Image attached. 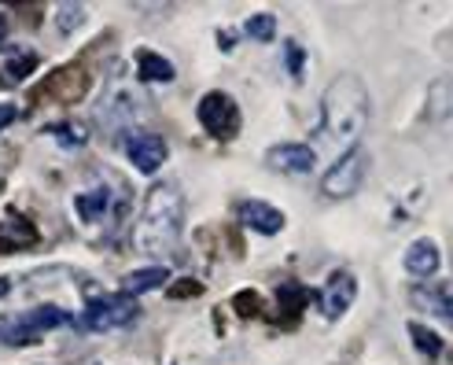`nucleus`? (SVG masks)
<instances>
[{
	"instance_id": "22",
	"label": "nucleus",
	"mask_w": 453,
	"mask_h": 365,
	"mask_svg": "<svg viewBox=\"0 0 453 365\" xmlns=\"http://www.w3.org/2000/svg\"><path fill=\"white\" fill-rule=\"evenodd\" d=\"M288 66H291V71H303V49H299L296 41L288 44Z\"/></svg>"
},
{
	"instance_id": "8",
	"label": "nucleus",
	"mask_w": 453,
	"mask_h": 365,
	"mask_svg": "<svg viewBox=\"0 0 453 365\" xmlns=\"http://www.w3.org/2000/svg\"><path fill=\"white\" fill-rule=\"evenodd\" d=\"M354 299H357V281H354V273L339 269V273H332L328 284H325V291H321V314L328 317V322H339V317L350 310Z\"/></svg>"
},
{
	"instance_id": "10",
	"label": "nucleus",
	"mask_w": 453,
	"mask_h": 365,
	"mask_svg": "<svg viewBox=\"0 0 453 365\" xmlns=\"http://www.w3.org/2000/svg\"><path fill=\"white\" fill-rule=\"evenodd\" d=\"M240 221L247 225V229L262 233V237H273V233L284 229V214L277 207H269V203H258V199L240 203Z\"/></svg>"
},
{
	"instance_id": "24",
	"label": "nucleus",
	"mask_w": 453,
	"mask_h": 365,
	"mask_svg": "<svg viewBox=\"0 0 453 365\" xmlns=\"http://www.w3.org/2000/svg\"><path fill=\"white\" fill-rule=\"evenodd\" d=\"M196 291H199V284H192V281H185V284L173 288V295H196Z\"/></svg>"
},
{
	"instance_id": "2",
	"label": "nucleus",
	"mask_w": 453,
	"mask_h": 365,
	"mask_svg": "<svg viewBox=\"0 0 453 365\" xmlns=\"http://www.w3.org/2000/svg\"><path fill=\"white\" fill-rule=\"evenodd\" d=\"M180 218H185L180 192L173 185H155L144 199L137 229H133V247H137L141 255H155V259L170 255L180 237Z\"/></svg>"
},
{
	"instance_id": "14",
	"label": "nucleus",
	"mask_w": 453,
	"mask_h": 365,
	"mask_svg": "<svg viewBox=\"0 0 453 365\" xmlns=\"http://www.w3.org/2000/svg\"><path fill=\"white\" fill-rule=\"evenodd\" d=\"M74 203H78L81 221H100V218L107 214V207H111V192L100 185V189H93V192H81Z\"/></svg>"
},
{
	"instance_id": "9",
	"label": "nucleus",
	"mask_w": 453,
	"mask_h": 365,
	"mask_svg": "<svg viewBox=\"0 0 453 365\" xmlns=\"http://www.w3.org/2000/svg\"><path fill=\"white\" fill-rule=\"evenodd\" d=\"M265 163L280 174H310L317 167V151L310 144H277L269 148Z\"/></svg>"
},
{
	"instance_id": "20",
	"label": "nucleus",
	"mask_w": 453,
	"mask_h": 365,
	"mask_svg": "<svg viewBox=\"0 0 453 365\" xmlns=\"http://www.w3.org/2000/svg\"><path fill=\"white\" fill-rule=\"evenodd\" d=\"M236 310L247 314V317L258 314V295H255V291H240V295H236Z\"/></svg>"
},
{
	"instance_id": "1",
	"label": "nucleus",
	"mask_w": 453,
	"mask_h": 365,
	"mask_svg": "<svg viewBox=\"0 0 453 365\" xmlns=\"http://www.w3.org/2000/svg\"><path fill=\"white\" fill-rule=\"evenodd\" d=\"M325 122L317 129V144L328 148H350L369 126V93L365 82L357 74H339L328 89H325Z\"/></svg>"
},
{
	"instance_id": "17",
	"label": "nucleus",
	"mask_w": 453,
	"mask_h": 365,
	"mask_svg": "<svg viewBox=\"0 0 453 365\" xmlns=\"http://www.w3.org/2000/svg\"><path fill=\"white\" fill-rule=\"evenodd\" d=\"M34 66H37V56H34L30 49H12V52L4 56V71H8L12 78H27V74H34Z\"/></svg>"
},
{
	"instance_id": "23",
	"label": "nucleus",
	"mask_w": 453,
	"mask_h": 365,
	"mask_svg": "<svg viewBox=\"0 0 453 365\" xmlns=\"http://www.w3.org/2000/svg\"><path fill=\"white\" fill-rule=\"evenodd\" d=\"M12 119H15V107L12 104H0V129H4Z\"/></svg>"
},
{
	"instance_id": "5",
	"label": "nucleus",
	"mask_w": 453,
	"mask_h": 365,
	"mask_svg": "<svg viewBox=\"0 0 453 365\" xmlns=\"http://www.w3.org/2000/svg\"><path fill=\"white\" fill-rule=\"evenodd\" d=\"M199 122L214 141H233L240 133V107L225 93H207L199 100Z\"/></svg>"
},
{
	"instance_id": "16",
	"label": "nucleus",
	"mask_w": 453,
	"mask_h": 365,
	"mask_svg": "<svg viewBox=\"0 0 453 365\" xmlns=\"http://www.w3.org/2000/svg\"><path fill=\"white\" fill-rule=\"evenodd\" d=\"M141 82H173V63L155 52H141Z\"/></svg>"
},
{
	"instance_id": "7",
	"label": "nucleus",
	"mask_w": 453,
	"mask_h": 365,
	"mask_svg": "<svg viewBox=\"0 0 453 365\" xmlns=\"http://www.w3.org/2000/svg\"><path fill=\"white\" fill-rule=\"evenodd\" d=\"M126 155L141 174H155L166 163V141L158 133H126Z\"/></svg>"
},
{
	"instance_id": "19",
	"label": "nucleus",
	"mask_w": 453,
	"mask_h": 365,
	"mask_svg": "<svg viewBox=\"0 0 453 365\" xmlns=\"http://www.w3.org/2000/svg\"><path fill=\"white\" fill-rule=\"evenodd\" d=\"M247 34L258 37V41H269L273 37V15H255L251 22H247Z\"/></svg>"
},
{
	"instance_id": "18",
	"label": "nucleus",
	"mask_w": 453,
	"mask_h": 365,
	"mask_svg": "<svg viewBox=\"0 0 453 365\" xmlns=\"http://www.w3.org/2000/svg\"><path fill=\"white\" fill-rule=\"evenodd\" d=\"M410 336H413V344H417V351H424L427 358H439L442 354V339L432 332V329H424V325H410Z\"/></svg>"
},
{
	"instance_id": "12",
	"label": "nucleus",
	"mask_w": 453,
	"mask_h": 365,
	"mask_svg": "<svg viewBox=\"0 0 453 365\" xmlns=\"http://www.w3.org/2000/svg\"><path fill=\"white\" fill-rule=\"evenodd\" d=\"M310 303V291L303 284H280L277 291V307H280V322L291 325V322H299V314L306 310Z\"/></svg>"
},
{
	"instance_id": "11",
	"label": "nucleus",
	"mask_w": 453,
	"mask_h": 365,
	"mask_svg": "<svg viewBox=\"0 0 453 365\" xmlns=\"http://www.w3.org/2000/svg\"><path fill=\"white\" fill-rule=\"evenodd\" d=\"M439 262H442V255L432 240H417V244H410V251H405V273H413V277H432L439 269Z\"/></svg>"
},
{
	"instance_id": "15",
	"label": "nucleus",
	"mask_w": 453,
	"mask_h": 365,
	"mask_svg": "<svg viewBox=\"0 0 453 365\" xmlns=\"http://www.w3.org/2000/svg\"><path fill=\"white\" fill-rule=\"evenodd\" d=\"M417 299H420V307L442 314L446 322L453 325V288H424V291L417 295Z\"/></svg>"
},
{
	"instance_id": "6",
	"label": "nucleus",
	"mask_w": 453,
	"mask_h": 365,
	"mask_svg": "<svg viewBox=\"0 0 453 365\" xmlns=\"http://www.w3.org/2000/svg\"><path fill=\"white\" fill-rule=\"evenodd\" d=\"M361 177H365V151H347L343 159H335V167L325 174L321 189L332 199H350L361 185Z\"/></svg>"
},
{
	"instance_id": "13",
	"label": "nucleus",
	"mask_w": 453,
	"mask_h": 365,
	"mask_svg": "<svg viewBox=\"0 0 453 365\" xmlns=\"http://www.w3.org/2000/svg\"><path fill=\"white\" fill-rule=\"evenodd\" d=\"M158 284H166V269L163 266H148V269H137V273H126L122 277V295H141V291H151Z\"/></svg>"
},
{
	"instance_id": "21",
	"label": "nucleus",
	"mask_w": 453,
	"mask_h": 365,
	"mask_svg": "<svg viewBox=\"0 0 453 365\" xmlns=\"http://www.w3.org/2000/svg\"><path fill=\"white\" fill-rule=\"evenodd\" d=\"M52 133L59 136V141H71V144H66V148H78V144L85 141V133H81V129H74V126H56Z\"/></svg>"
},
{
	"instance_id": "3",
	"label": "nucleus",
	"mask_w": 453,
	"mask_h": 365,
	"mask_svg": "<svg viewBox=\"0 0 453 365\" xmlns=\"http://www.w3.org/2000/svg\"><path fill=\"white\" fill-rule=\"evenodd\" d=\"M71 322V314L59 310V307H37L30 314H15V317H0V344L8 347H22V344H34L44 332H52L59 325Z\"/></svg>"
},
{
	"instance_id": "4",
	"label": "nucleus",
	"mask_w": 453,
	"mask_h": 365,
	"mask_svg": "<svg viewBox=\"0 0 453 365\" xmlns=\"http://www.w3.org/2000/svg\"><path fill=\"white\" fill-rule=\"evenodd\" d=\"M141 317V307L129 299V295H96L88 299L85 314H81V329L88 332H111V329H122L133 325Z\"/></svg>"
},
{
	"instance_id": "25",
	"label": "nucleus",
	"mask_w": 453,
	"mask_h": 365,
	"mask_svg": "<svg viewBox=\"0 0 453 365\" xmlns=\"http://www.w3.org/2000/svg\"><path fill=\"white\" fill-rule=\"evenodd\" d=\"M4 34H8V22H4V15H0V41H4Z\"/></svg>"
}]
</instances>
